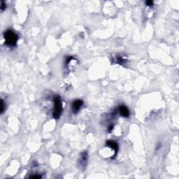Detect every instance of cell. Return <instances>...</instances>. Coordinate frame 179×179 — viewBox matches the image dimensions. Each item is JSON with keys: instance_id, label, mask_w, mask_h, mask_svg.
<instances>
[{"instance_id": "obj_1", "label": "cell", "mask_w": 179, "mask_h": 179, "mask_svg": "<svg viewBox=\"0 0 179 179\" xmlns=\"http://www.w3.org/2000/svg\"><path fill=\"white\" fill-rule=\"evenodd\" d=\"M4 38L6 45L9 46H15L18 42V36L13 30L9 29L4 33Z\"/></svg>"}, {"instance_id": "obj_2", "label": "cell", "mask_w": 179, "mask_h": 179, "mask_svg": "<svg viewBox=\"0 0 179 179\" xmlns=\"http://www.w3.org/2000/svg\"><path fill=\"white\" fill-rule=\"evenodd\" d=\"M54 108H53V116L55 119H59L62 113V102L60 97L56 95L53 98Z\"/></svg>"}, {"instance_id": "obj_3", "label": "cell", "mask_w": 179, "mask_h": 179, "mask_svg": "<svg viewBox=\"0 0 179 179\" xmlns=\"http://www.w3.org/2000/svg\"><path fill=\"white\" fill-rule=\"evenodd\" d=\"M83 104V100H76L73 102L71 104V111L73 114H76L78 111H80V109H81Z\"/></svg>"}, {"instance_id": "obj_4", "label": "cell", "mask_w": 179, "mask_h": 179, "mask_svg": "<svg viewBox=\"0 0 179 179\" xmlns=\"http://www.w3.org/2000/svg\"><path fill=\"white\" fill-rule=\"evenodd\" d=\"M87 158H88V155H87V153L86 151L83 152V153L81 154L79 160V164L80 166H81V167L83 168V169L85 167L86 164H87Z\"/></svg>"}, {"instance_id": "obj_5", "label": "cell", "mask_w": 179, "mask_h": 179, "mask_svg": "<svg viewBox=\"0 0 179 179\" xmlns=\"http://www.w3.org/2000/svg\"><path fill=\"white\" fill-rule=\"evenodd\" d=\"M119 113L120 116L124 118H128L130 116V110L125 105H120L118 108Z\"/></svg>"}, {"instance_id": "obj_6", "label": "cell", "mask_w": 179, "mask_h": 179, "mask_svg": "<svg viewBox=\"0 0 179 179\" xmlns=\"http://www.w3.org/2000/svg\"><path fill=\"white\" fill-rule=\"evenodd\" d=\"M106 144L107 146L111 148L114 150V152H115L114 155H116V154H117L118 151V144L116 141H111V140L106 141Z\"/></svg>"}, {"instance_id": "obj_7", "label": "cell", "mask_w": 179, "mask_h": 179, "mask_svg": "<svg viewBox=\"0 0 179 179\" xmlns=\"http://www.w3.org/2000/svg\"><path fill=\"white\" fill-rule=\"evenodd\" d=\"M0 8H1V11L5 10L6 8H7V4H6V3L4 1H1V7H0Z\"/></svg>"}, {"instance_id": "obj_8", "label": "cell", "mask_w": 179, "mask_h": 179, "mask_svg": "<svg viewBox=\"0 0 179 179\" xmlns=\"http://www.w3.org/2000/svg\"><path fill=\"white\" fill-rule=\"evenodd\" d=\"M4 107H5V105H4V100H1V114H2L4 111Z\"/></svg>"}, {"instance_id": "obj_9", "label": "cell", "mask_w": 179, "mask_h": 179, "mask_svg": "<svg viewBox=\"0 0 179 179\" xmlns=\"http://www.w3.org/2000/svg\"><path fill=\"white\" fill-rule=\"evenodd\" d=\"M146 4L147 6H148V7H152V6L153 5V1H146Z\"/></svg>"}, {"instance_id": "obj_10", "label": "cell", "mask_w": 179, "mask_h": 179, "mask_svg": "<svg viewBox=\"0 0 179 179\" xmlns=\"http://www.w3.org/2000/svg\"><path fill=\"white\" fill-rule=\"evenodd\" d=\"M41 178V176L40 175H34L30 176V178Z\"/></svg>"}, {"instance_id": "obj_11", "label": "cell", "mask_w": 179, "mask_h": 179, "mask_svg": "<svg viewBox=\"0 0 179 179\" xmlns=\"http://www.w3.org/2000/svg\"><path fill=\"white\" fill-rule=\"evenodd\" d=\"M112 129H113V126H111V127H110V128H109V132H111V130H112Z\"/></svg>"}]
</instances>
